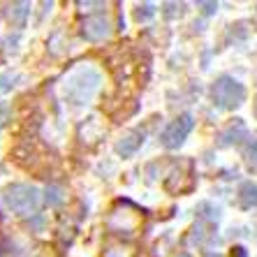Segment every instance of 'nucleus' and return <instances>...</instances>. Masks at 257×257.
Here are the masks:
<instances>
[{
	"mask_svg": "<svg viewBox=\"0 0 257 257\" xmlns=\"http://www.w3.org/2000/svg\"><path fill=\"white\" fill-rule=\"evenodd\" d=\"M100 81L102 77L95 67H74L65 77L63 88H65L67 100H72L74 104H88L93 100V95L97 93V88H100Z\"/></svg>",
	"mask_w": 257,
	"mask_h": 257,
	"instance_id": "f257e3e1",
	"label": "nucleus"
},
{
	"mask_svg": "<svg viewBox=\"0 0 257 257\" xmlns=\"http://www.w3.org/2000/svg\"><path fill=\"white\" fill-rule=\"evenodd\" d=\"M3 202L14 213L28 215L40 206V190L28 183H12L3 190Z\"/></svg>",
	"mask_w": 257,
	"mask_h": 257,
	"instance_id": "f03ea898",
	"label": "nucleus"
},
{
	"mask_svg": "<svg viewBox=\"0 0 257 257\" xmlns=\"http://www.w3.org/2000/svg\"><path fill=\"white\" fill-rule=\"evenodd\" d=\"M211 95H213V102L220 109H236L245 100V88L236 79L220 77V79H215L213 88H211Z\"/></svg>",
	"mask_w": 257,
	"mask_h": 257,
	"instance_id": "7ed1b4c3",
	"label": "nucleus"
},
{
	"mask_svg": "<svg viewBox=\"0 0 257 257\" xmlns=\"http://www.w3.org/2000/svg\"><path fill=\"white\" fill-rule=\"evenodd\" d=\"M139 222H142V213L139 209H135L132 204H118L111 215H109V229H114L118 234H132L135 229L139 227Z\"/></svg>",
	"mask_w": 257,
	"mask_h": 257,
	"instance_id": "20e7f679",
	"label": "nucleus"
},
{
	"mask_svg": "<svg viewBox=\"0 0 257 257\" xmlns=\"http://www.w3.org/2000/svg\"><path fill=\"white\" fill-rule=\"evenodd\" d=\"M192 130V116L190 114H181L176 120H172L160 135V142L165 149H179L181 144L186 142V137Z\"/></svg>",
	"mask_w": 257,
	"mask_h": 257,
	"instance_id": "39448f33",
	"label": "nucleus"
},
{
	"mask_svg": "<svg viewBox=\"0 0 257 257\" xmlns=\"http://www.w3.org/2000/svg\"><path fill=\"white\" fill-rule=\"evenodd\" d=\"M111 30H114V26H111L109 17H104V14L88 17L84 21V26H81V33H84V37L90 40V42H102V40H107V37L111 35Z\"/></svg>",
	"mask_w": 257,
	"mask_h": 257,
	"instance_id": "423d86ee",
	"label": "nucleus"
},
{
	"mask_svg": "<svg viewBox=\"0 0 257 257\" xmlns=\"http://www.w3.org/2000/svg\"><path fill=\"white\" fill-rule=\"evenodd\" d=\"M245 137H248V127H245L243 120L236 118L218 132V146H232V144H239Z\"/></svg>",
	"mask_w": 257,
	"mask_h": 257,
	"instance_id": "0eeeda50",
	"label": "nucleus"
},
{
	"mask_svg": "<svg viewBox=\"0 0 257 257\" xmlns=\"http://www.w3.org/2000/svg\"><path fill=\"white\" fill-rule=\"evenodd\" d=\"M144 144V132L142 130H127L123 137L116 142V153L123 158H130L135 156Z\"/></svg>",
	"mask_w": 257,
	"mask_h": 257,
	"instance_id": "6e6552de",
	"label": "nucleus"
},
{
	"mask_svg": "<svg viewBox=\"0 0 257 257\" xmlns=\"http://www.w3.org/2000/svg\"><path fill=\"white\" fill-rule=\"evenodd\" d=\"M28 10H30V3H12L7 7V21L14 26H24L26 17H28Z\"/></svg>",
	"mask_w": 257,
	"mask_h": 257,
	"instance_id": "1a4fd4ad",
	"label": "nucleus"
},
{
	"mask_svg": "<svg viewBox=\"0 0 257 257\" xmlns=\"http://www.w3.org/2000/svg\"><path fill=\"white\" fill-rule=\"evenodd\" d=\"M239 202L243 209H252V206H257V183H243V186L239 188Z\"/></svg>",
	"mask_w": 257,
	"mask_h": 257,
	"instance_id": "9d476101",
	"label": "nucleus"
},
{
	"mask_svg": "<svg viewBox=\"0 0 257 257\" xmlns=\"http://www.w3.org/2000/svg\"><path fill=\"white\" fill-rule=\"evenodd\" d=\"M104 257H135V248L125 243H116V245H109L104 250Z\"/></svg>",
	"mask_w": 257,
	"mask_h": 257,
	"instance_id": "9b49d317",
	"label": "nucleus"
},
{
	"mask_svg": "<svg viewBox=\"0 0 257 257\" xmlns=\"http://www.w3.org/2000/svg\"><path fill=\"white\" fill-rule=\"evenodd\" d=\"M44 199H47L49 206H60V204H63V199H65L63 188H60V186H49L47 192H44Z\"/></svg>",
	"mask_w": 257,
	"mask_h": 257,
	"instance_id": "f8f14e48",
	"label": "nucleus"
},
{
	"mask_svg": "<svg viewBox=\"0 0 257 257\" xmlns=\"http://www.w3.org/2000/svg\"><path fill=\"white\" fill-rule=\"evenodd\" d=\"M153 14H156V5H153V3H144V5H137L135 19H137V21H149Z\"/></svg>",
	"mask_w": 257,
	"mask_h": 257,
	"instance_id": "ddd939ff",
	"label": "nucleus"
},
{
	"mask_svg": "<svg viewBox=\"0 0 257 257\" xmlns=\"http://www.w3.org/2000/svg\"><path fill=\"white\" fill-rule=\"evenodd\" d=\"M245 158H248L250 165H257V142H252L250 146L245 149Z\"/></svg>",
	"mask_w": 257,
	"mask_h": 257,
	"instance_id": "4468645a",
	"label": "nucleus"
},
{
	"mask_svg": "<svg viewBox=\"0 0 257 257\" xmlns=\"http://www.w3.org/2000/svg\"><path fill=\"white\" fill-rule=\"evenodd\" d=\"M199 7H202L204 14H213L215 10H218V5H215V3H199Z\"/></svg>",
	"mask_w": 257,
	"mask_h": 257,
	"instance_id": "2eb2a0df",
	"label": "nucleus"
},
{
	"mask_svg": "<svg viewBox=\"0 0 257 257\" xmlns=\"http://www.w3.org/2000/svg\"><path fill=\"white\" fill-rule=\"evenodd\" d=\"M209 257H222V255H209Z\"/></svg>",
	"mask_w": 257,
	"mask_h": 257,
	"instance_id": "dca6fc26",
	"label": "nucleus"
},
{
	"mask_svg": "<svg viewBox=\"0 0 257 257\" xmlns=\"http://www.w3.org/2000/svg\"><path fill=\"white\" fill-rule=\"evenodd\" d=\"M255 114H257V102H255Z\"/></svg>",
	"mask_w": 257,
	"mask_h": 257,
	"instance_id": "f3484780",
	"label": "nucleus"
},
{
	"mask_svg": "<svg viewBox=\"0 0 257 257\" xmlns=\"http://www.w3.org/2000/svg\"><path fill=\"white\" fill-rule=\"evenodd\" d=\"M179 257H188V255H179Z\"/></svg>",
	"mask_w": 257,
	"mask_h": 257,
	"instance_id": "a211bd4d",
	"label": "nucleus"
}]
</instances>
